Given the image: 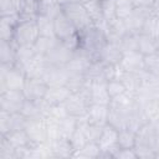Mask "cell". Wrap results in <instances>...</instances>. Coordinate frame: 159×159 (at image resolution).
<instances>
[{
    "mask_svg": "<svg viewBox=\"0 0 159 159\" xmlns=\"http://www.w3.org/2000/svg\"><path fill=\"white\" fill-rule=\"evenodd\" d=\"M14 30H15V26H12L11 24H9V22H6V21L0 19V40H2V41H12Z\"/></svg>",
    "mask_w": 159,
    "mask_h": 159,
    "instance_id": "cell-36",
    "label": "cell"
},
{
    "mask_svg": "<svg viewBox=\"0 0 159 159\" xmlns=\"http://www.w3.org/2000/svg\"><path fill=\"white\" fill-rule=\"evenodd\" d=\"M116 159H137V154L134 149H127V148H118V150L114 153Z\"/></svg>",
    "mask_w": 159,
    "mask_h": 159,
    "instance_id": "cell-37",
    "label": "cell"
},
{
    "mask_svg": "<svg viewBox=\"0 0 159 159\" xmlns=\"http://www.w3.org/2000/svg\"><path fill=\"white\" fill-rule=\"evenodd\" d=\"M155 158H159V145H158L157 149H155Z\"/></svg>",
    "mask_w": 159,
    "mask_h": 159,
    "instance_id": "cell-39",
    "label": "cell"
},
{
    "mask_svg": "<svg viewBox=\"0 0 159 159\" xmlns=\"http://www.w3.org/2000/svg\"><path fill=\"white\" fill-rule=\"evenodd\" d=\"M142 107L149 122H155L159 119V97L148 101Z\"/></svg>",
    "mask_w": 159,
    "mask_h": 159,
    "instance_id": "cell-30",
    "label": "cell"
},
{
    "mask_svg": "<svg viewBox=\"0 0 159 159\" xmlns=\"http://www.w3.org/2000/svg\"><path fill=\"white\" fill-rule=\"evenodd\" d=\"M123 52L138 51V34H127L119 43Z\"/></svg>",
    "mask_w": 159,
    "mask_h": 159,
    "instance_id": "cell-35",
    "label": "cell"
},
{
    "mask_svg": "<svg viewBox=\"0 0 159 159\" xmlns=\"http://www.w3.org/2000/svg\"><path fill=\"white\" fill-rule=\"evenodd\" d=\"M87 12L89 14L93 24L102 20L103 19V15H102V7H101V1L99 0H89L87 2L83 4Z\"/></svg>",
    "mask_w": 159,
    "mask_h": 159,
    "instance_id": "cell-32",
    "label": "cell"
},
{
    "mask_svg": "<svg viewBox=\"0 0 159 159\" xmlns=\"http://www.w3.org/2000/svg\"><path fill=\"white\" fill-rule=\"evenodd\" d=\"M2 137H5V138L10 142V144H11L16 150H17V149H21V148H25V147H27V145H30V144H32V142H31V139L29 138V135H27V133H26L25 129L12 130V132L7 133L6 135H2Z\"/></svg>",
    "mask_w": 159,
    "mask_h": 159,
    "instance_id": "cell-21",
    "label": "cell"
},
{
    "mask_svg": "<svg viewBox=\"0 0 159 159\" xmlns=\"http://www.w3.org/2000/svg\"><path fill=\"white\" fill-rule=\"evenodd\" d=\"M21 10V0H0V14H20Z\"/></svg>",
    "mask_w": 159,
    "mask_h": 159,
    "instance_id": "cell-34",
    "label": "cell"
},
{
    "mask_svg": "<svg viewBox=\"0 0 159 159\" xmlns=\"http://www.w3.org/2000/svg\"><path fill=\"white\" fill-rule=\"evenodd\" d=\"M143 63H144V70L148 73L159 77V52L144 56Z\"/></svg>",
    "mask_w": 159,
    "mask_h": 159,
    "instance_id": "cell-29",
    "label": "cell"
},
{
    "mask_svg": "<svg viewBox=\"0 0 159 159\" xmlns=\"http://www.w3.org/2000/svg\"><path fill=\"white\" fill-rule=\"evenodd\" d=\"M135 139H137V132L127 127L118 130V147L119 148L133 149L135 145Z\"/></svg>",
    "mask_w": 159,
    "mask_h": 159,
    "instance_id": "cell-25",
    "label": "cell"
},
{
    "mask_svg": "<svg viewBox=\"0 0 159 159\" xmlns=\"http://www.w3.org/2000/svg\"><path fill=\"white\" fill-rule=\"evenodd\" d=\"M62 12L71 20L78 32H82L94 25L82 2H67L62 6Z\"/></svg>",
    "mask_w": 159,
    "mask_h": 159,
    "instance_id": "cell-1",
    "label": "cell"
},
{
    "mask_svg": "<svg viewBox=\"0 0 159 159\" xmlns=\"http://www.w3.org/2000/svg\"><path fill=\"white\" fill-rule=\"evenodd\" d=\"M36 24L39 27L40 36L46 37H56L55 35V27H53V19L45 16V15H37Z\"/></svg>",
    "mask_w": 159,
    "mask_h": 159,
    "instance_id": "cell-23",
    "label": "cell"
},
{
    "mask_svg": "<svg viewBox=\"0 0 159 159\" xmlns=\"http://www.w3.org/2000/svg\"><path fill=\"white\" fill-rule=\"evenodd\" d=\"M73 56V51L66 47L61 41L45 56L46 61L51 66H66Z\"/></svg>",
    "mask_w": 159,
    "mask_h": 159,
    "instance_id": "cell-11",
    "label": "cell"
},
{
    "mask_svg": "<svg viewBox=\"0 0 159 159\" xmlns=\"http://www.w3.org/2000/svg\"><path fill=\"white\" fill-rule=\"evenodd\" d=\"M0 159H17L16 149L2 135H0Z\"/></svg>",
    "mask_w": 159,
    "mask_h": 159,
    "instance_id": "cell-33",
    "label": "cell"
},
{
    "mask_svg": "<svg viewBox=\"0 0 159 159\" xmlns=\"http://www.w3.org/2000/svg\"><path fill=\"white\" fill-rule=\"evenodd\" d=\"M143 60H144V56L139 51L123 52V56L120 62L118 63V67L124 72H140L144 70Z\"/></svg>",
    "mask_w": 159,
    "mask_h": 159,
    "instance_id": "cell-12",
    "label": "cell"
},
{
    "mask_svg": "<svg viewBox=\"0 0 159 159\" xmlns=\"http://www.w3.org/2000/svg\"><path fill=\"white\" fill-rule=\"evenodd\" d=\"M108 114H109V106L107 104H98V103H89L86 117L89 123L104 125L108 123Z\"/></svg>",
    "mask_w": 159,
    "mask_h": 159,
    "instance_id": "cell-14",
    "label": "cell"
},
{
    "mask_svg": "<svg viewBox=\"0 0 159 159\" xmlns=\"http://www.w3.org/2000/svg\"><path fill=\"white\" fill-rule=\"evenodd\" d=\"M89 102L98 104H107V106L111 104L112 98L107 89V82H91Z\"/></svg>",
    "mask_w": 159,
    "mask_h": 159,
    "instance_id": "cell-16",
    "label": "cell"
},
{
    "mask_svg": "<svg viewBox=\"0 0 159 159\" xmlns=\"http://www.w3.org/2000/svg\"><path fill=\"white\" fill-rule=\"evenodd\" d=\"M26 81L25 72L14 66H5L1 65L0 67V92L7 91V89H19L22 91Z\"/></svg>",
    "mask_w": 159,
    "mask_h": 159,
    "instance_id": "cell-2",
    "label": "cell"
},
{
    "mask_svg": "<svg viewBox=\"0 0 159 159\" xmlns=\"http://www.w3.org/2000/svg\"><path fill=\"white\" fill-rule=\"evenodd\" d=\"M25 101L26 97L22 91L7 89L0 92V111H5L7 113H20Z\"/></svg>",
    "mask_w": 159,
    "mask_h": 159,
    "instance_id": "cell-5",
    "label": "cell"
},
{
    "mask_svg": "<svg viewBox=\"0 0 159 159\" xmlns=\"http://www.w3.org/2000/svg\"><path fill=\"white\" fill-rule=\"evenodd\" d=\"M55 1H56L58 5H61V6H63L65 4H67V2H68V0H55Z\"/></svg>",
    "mask_w": 159,
    "mask_h": 159,
    "instance_id": "cell-38",
    "label": "cell"
},
{
    "mask_svg": "<svg viewBox=\"0 0 159 159\" xmlns=\"http://www.w3.org/2000/svg\"><path fill=\"white\" fill-rule=\"evenodd\" d=\"M98 145L101 149L98 158H113L114 153L118 150V129L107 123L103 127L102 134L98 139Z\"/></svg>",
    "mask_w": 159,
    "mask_h": 159,
    "instance_id": "cell-4",
    "label": "cell"
},
{
    "mask_svg": "<svg viewBox=\"0 0 159 159\" xmlns=\"http://www.w3.org/2000/svg\"><path fill=\"white\" fill-rule=\"evenodd\" d=\"M71 93H72V91L67 86H51V87H48L43 99L47 103H50L51 106L62 104L67 101V98L71 96Z\"/></svg>",
    "mask_w": 159,
    "mask_h": 159,
    "instance_id": "cell-17",
    "label": "cell"
},
{
    "mask_svg": "<svg viewBox=\"0 0 159 159\" xmlns=\"http://www.w3.org/2000/svg\"><path fill=\"white\" fill-rule=\"evenodd\" d=\"M63 104H65L70 116L82 117L87 112V108L89 106V101H88V98H86L80 92H72L71 96L67 98V101Z\"/></svg>",
    "mask_w": 159,
    "mask_h": 159,
    "instance_id": "cell-10",
    "label": "cell"
},
{
    "mask_svg": "<svg viewBox=\"0 0 159 159\" xmlns=\"http://www.w3.org/2000/svg\"><path fill=\"white\" fill-rule=\"evenodd\" d=\"M39 37L40 32L36 20H21L14 30L12 41L16 46H34Z\"/></svg>",
    "mask_w": 159,
    "mask_h": 159,
    "instance_id": "cell-3",
    "label": "cell"
},
{
    "mask_svg": "<svg viewBox=\"0 0 159 159\" xmlns=\"http://www.w3.org/2000/svg\"><path fill=\"white\" fill-rule=\"evenodd\" d=\"M42 78L46 81L48 87L51 86H67L70 72L66 68V66H51L48 65L46 67V71L42 76Z\"/></svg>",
    "mask_w": 159,
    "mask_h": 159,
    "instance_id": "cell-9",
    "label": "cell"
},
{
    "mask_svg": "<svg viewBox=\"0 0 159 159\" xmlns=\"http://www.w3.org/2000/svg\"><path fill=\"white\" fill-rule=\"evenodd\" d=\"M16 50H17V46L14 41L0 40V61H1V65L14 67L16 63Z\"/></svg>",
    "mask_w": 159,
    "mask_h": 159,
    "instance_id": "cell-19",
    "label": "cell"
},
{
    "mask_svg": "<svg viewBox=\"0 0 159 159\" xmlns=\"http://www.w3.org/2000/svg\"><path fill=\"white\" fill-rule=\"evenodd\" d=\"M107 89H108V93H109L112 99L119 98L123 94H125L127 92H129L127 89V87L124 86V83L119 78H113V80L108 81L107 82Z\"/></svg>",
    "mask_w": 159,
    "mask_h": 159,
    "instance_id": "cell-28",
    "label": "cell"
},
{
    "mask_svg": "<svg viewBox=\"0 0 159 159\" xmlns=\"http://www.w3.org/2000/svg\"><path fill=\"white\" fill-rule=\"evenodd\" d=\"M87 1H89V0H80V2H82V4H84V2H87Z\"/></svg>",
    "mask_w": 159,
    "mask_h": 159,
    "instance_id": "cell-41",
    "label": "cell"
},
{
    "mask_svg": "<svg viewBox=\"0 0 159 159\" xmlns=\"http://www.w3.org/2000/svg\"><path fill=\"white\" fill-rule=\"evenodd\" d=\"M77 123H78V117H75V116H67L66 118L60 120V135H61V138L70 139L77 128Z\"/></svg>",
    "mask_w": 159,
    "mask_h": 159,
    "instance_id": "cell-24",
    "label": "cell"
},
{
    "mask_svg": "<svg viewBox=\"0 0 159 159\" xmlns=\"http://www.w3.org/2000/svg\"><path fill=\"white\" fill-rule=\"evenodd\" d=\"M99 1H101V0H99Z\"/></svg>",
    "mask_w": 159,
    "mask_h": 159,
    "instance_id": "cell-42",
    "label": "cell"
},
{
    "mask_svg": "<svg viewBox=\"0 0 159 159\" xmlns=\"http://www.w3.org/2000/svg\"><path fill=\"white\" fill-rule=\"evenodd\" d=\"M27 118L20 113H7L0 111V135H6L12 130L25 129Z\"/></svg>",
    "mask_w": 159,
    "mask_h": 159,
    "instance_id": "cell-6",
    "label": "cell"
},
{
    "mask_svg": "<svg viewBox=\"0 0 159 159\" xmlns=\"http://www.w3.org/2000/svg\"><path fill=\"white\" fill-rule=\"evenodd\" d=\"M99 153H101V149H99L98 143L97 142H88L81 149L75 150L72 158H86V159L98 158Z\"/></svg>",
    "mask_w": 159,
    "mask_h": 159,
    "instance_id": "cell-26",
    "label": "cell"
},
{
    "mask_svg": "<svg viewBox=\"0 0 159 159\" xmlns=\"http://www.w3.org/2000/svg\"><path fill=\"white\" fill-rule=\"evenodd\" d=\"M117 16L120 20H125L135 9L133 0H116Z\"/></svg>",
    "mask_w": 159,
    "mask_h": 159,
    "instance_id": "cell-31",
    "label": "cell"
},
{
    "mask_svg": "<svg viewBox=\"0 0 159 159\" xmlns=\"http://www.w3.org/2000/svg\"><path fill=\"white\" fill-rule=\"evenodd\" d=\"M123 56V51L120 48V46L118 43H113V42H108L101 48L99 55H98V60L109 65H118L122 60Z\"/></svg>",
    "mask_w": 159,
    "mask_h": 159,
    "instance_id": "cell-15",
    "label": "cell"
},
{
    "mask_svg": "<svg viewBox=\"0 0 159 159\" xmlns=\"http://www.w3.org/2000/svg\"><path fill=\"white\" fill-rule=\"evenodd\" d=\"M53 27H55V35L60 41L78 32L75 25L71 22V20L62 11L53 19Z\"/></svg>",
    "mask_w": 159,
    "mask_h": 159,
    "instance_id": "cell-13",
    "label": "cell"
},
{
    "mask_svg": "<svg viewBox=\"0 0 159 159\" xmlns=\"http://www.w3.org/2000/svg\"><path fill=\"white\" fill-rule=\"evenodd\" d=\"M138 51L143 55H152L159 52V42L148 34H138Z\"/></svg>",
    "mask_w": 159,
    "mask_h": 159,
    "instance_id": "cell-20",
    "label": "cell"
},
{
    "mask_svg": "<svg viewBox=\"0 0 159 159\" xmlns=\"http://www.w3.org/2000/svg\"><path fill=\"white\" fill-rule=\"evenodd\" d=\"M48 89V84L43 78L39 77H26L25 86L22 88V92L26 97V99L31 101H41L45 98V94Z\"/></svg>",
    "mask_w": 159,
    "mask_h": 159,
    "instance_id": "cell-7",
    "label": "cell"
},
{
    "mask_svg": "<svg viewBox=\"0 0 159 159\" xmlns=\"http://www.w3.org/2000/svg\"><path fill=\"white\" fill-rule=\"evenodd\" d=\"M25 130L35 144H41L47 142V130H46V118L27 119Z\"/></svg>",
    "mask_w": 159,
    "mask_h": 159,
    "instance_id": "cell-8",
    "label": "cell"
},
{
    "mask_svg": "<svg viewBox=\"0 0 159 159\" xmlns=\"http://www.w3.org/2000/svg\"><path fill=\"white\" fill-rule=\"evenodd\" d=\"M68 2H80V0H68Z\"/></svg>",
    "mask_w": 159,
    "mask_h": 159,
    "instance_id": "cell-40",
    "label": "cell"
},
{
    "mask_svg": "<svg viewBox=\"0 0 159 159\" xmlns=\"http://www.w3.org/2000/svg\"><path fill=\"white\" fill-rule=\"evenodd\" d=\"M48 143H50L53 158H72L75 149L70 139L58 138L55 140H48Z\"/></svg>",
    "mask_w": 159,
    "mask_h": 159,
    "instance_id": "cell-18",
    "label": "cell"
},
{
    "mask_svg": "<svg viewBox=\"0 0 159 159\" xmlns=\"http://www.w3.org/2000/svg\"><path fill=\"white\" fill-rule=\"evenodd\" d=\"M60 42V40L57 37H46V36H40L36 42L34 43V50L37 55L41 56H46L57 43Z\"/></svg>",
    "mask_w": 159,
    "mask_h": 159,
    "instance_id": "cell-22",
    "label": "cell"
},
{
    "mask_svg": "<svg viewBox=\"0 0 159 159\" xmlns=\"http://www.w3.org/2000/svg\"><path fill=\"white\" fill-rule=\"evenodd\" d=\"M101 7H102V15L103 19L107 22H113L118 19L117 16V5L116 0H101Z\"/></svg>",
    "mask_w": 159,
    "mask_h": 159,
    "instance_id": "cell-27",
    "label": "cell"
}]
</instances>
